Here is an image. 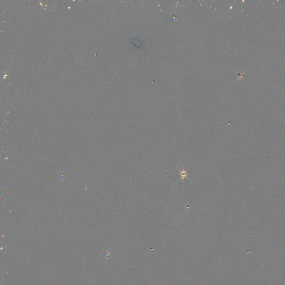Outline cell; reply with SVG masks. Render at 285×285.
I'll return each instance as SVG.
<instances>
[{
	"mask_svg": "<svg viewBox=\"0 0 285 285\" xmlns=\"http://www.w3.org/2000/svg\"><path fill=\"white\" fill-rule=\"evenodd\" d=\"M179 176H180V178H181L182 180H184V179H189L188 177V173L187 171H185L184 169H183L182 171H181L180 169H179Z\"/></svg>",
	"mask_w": 285,
	"mask_h": 285,
	"instance_id": "obj_1",
	"label": "cell"
}]
</instances>
